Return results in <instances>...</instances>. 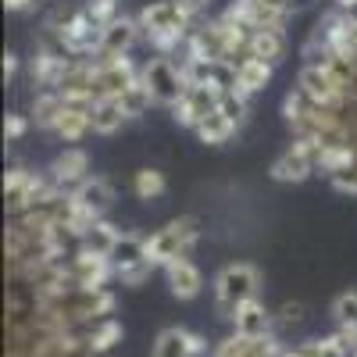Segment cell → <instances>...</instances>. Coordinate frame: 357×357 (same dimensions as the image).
<instances>
[{"instance_id": "cell-12", "label": "cell", "mask_w": 357, "mask_h": 357, "mask_svg": "<svg viewBox=\"0 0 357 357\" xmlns=\"http://www.w3.org/2000/svg\"><path fill=\"white\" fill-rule=\"evenodd\" d=\"M111 275H114V268H111L107 257H97L89 250H79V254L68 257V279L79 289H104Z\"/></svg>"}, {"instance_id": "cell-42", "label": "cell", "mask_w": 357, "mask_h": 357, "mask_svg": "<svg viewBox=\"0 0 357 357\" xmlns=\"http://www.w3.org/2000/svg\"><path fill=\"white\" fill-rule=\"evenodd\" d=\"M282 4H293V0H282Z\"/></svg>"}, {"instance_id": "cell-17", "label": "cell", "mask_w": 357, "mask_h": 357, "mask_svg": "<svg viewBox=\"0 0 357 357\" xmlns=\"http://www.w3.org/2000/svg\"><path fill=\"white\" fill-rule=\"evenodd\" d=\"M232 333L236 336H250V340H264V336H272V325H275V314L268 311L261 301H250L243 304L240 311H236L232 318Z\"/></svg>"}, {"instance_id": "cell-10", "label": "cell", "mask_w": 357, "mask_h": 357, "mask_svg": "<svg viewBox=\"0 0 357 357\" xmlns=\"http://www.w3.org/2000/svg\"><path fill=\"white\" fill-rule=\"evenodd\" d=\"M50 183L61 190V193H75L86 178H89V158L86 151H79V146H68V151H61L54 161H50Z\"/></svg>"}, {"instance_id": "cell-7", "label": "cell", "mask_w": 357, "mask_h": 357, "mask_svg": "<svg viewBox=\"0 0 357 357\" xmlns=\"http://www.w3.org/2000/svg\"><path fill=\"white\" fill-rule=\"evenodd\" d=\"M93 61H97V100H118L129 86L139 82V72H143L129 57H111V61L93 57Z\"/></svg>"}, {"instance_id": "cell-14", "label": "cell", "mask_w": 357, "mask_h": 357, "mask_svg": "<svg viewBox=\"0 0 357 357\" xmlns=\"http://www.w3.org/2000/svg\"><path fill=\"white\" fill-rule=\"evenodd\" d=\"M72 336L79 340V347L86 350V354H93V357H100V354H107L111 347H118L122 343V325H118L114 318H100V321H89V325H79V329H72Z\"/></svg>"}, {"instance_id": "cell-27", "label": "cell", "mask_w": 357, "mask_h": 357, "mask_svg": "<svg viewBox=\"0 0 357 357\" xmlns=\"http://www.w3.org/2000/svg\"><path fill=\"white\" fill-rule=\"evenodd\" d=\"M122 126H126V111H122V104H118V100H97L93 104V132L111 136V132H118Z\"/></svg>"}, {"instance_id": "cell-11", "label": "cell", "mask_w": 357, "mask_h": 357, "mask_svg": "<svg viewBox=\"0 0 357 357\" xmlns=\"http://www.w3.org/2000/svg\"><path fill=\"white\" fill-rule=\"evenodd\" d=\"M232 11L240 15L254 33H261V29H282L293 4H282V0H236Z\"/></svg>"}, {"instance_id": "cell-33", "label": "cell", "mask_w": 357, "mask_h": 357, "mask_svg": "<svg viewBox=\"0 0 357 357\" xmlns=\"http://www.w3.org/2000/svg\"><path fill=\"white\" fill-rule=\"evenodd\" d=\"M282 357H340V350H336L333 336H325V340H307V343H301V347H293V350H286Z\"/></svg>"}, {"instance_id": "cell-9", "label": "cell", "mask_w": 357, "mask_h": 357, "mask_svg": "<svg viewBox=\"0 0 357 357\" xmlns=\"http://www.w3.org/2000/svg\"><path fill=\"white\" fill-rule=\"evenodd\" d=\"M314 154H318L314 143L296 139L293 146H286V151L272 161V172H268V175H272L275 183H304L311 172H318L314 168Z\"/></svg>"}, {"instance_id": "cell-1", "label": "cell", "mask_w": 357, "mask_h": 357, "mask_svg": "<svg viewBox=\"0 0 357 357\" xmlns=\"http://www.w3.org/2000/svg\"><path fill=\"white\" fill-rule=\"evenodd\" d=\"M139 33L158 47L161 57H168L178 47L186 50V40L193 33V8L186 0H158L139 11Z\"/></svg>"}, {"instance_id": "cell-20", "label": "cell", "mask_w": 357, "mask_h": 357, "mask_svg": "<svg viewBox=\"0 0 357 357\" xmlns=\"http://www.w3.org/2000/svg\"><path fill=\"white\" fill-rule=\"evenodd\" d=\"M93 104L97 100H65V114L57 122V136L65 143H79L89 129H93Z\"/></svg>"}, {"instance_id": "cell-16", "label": "cell", "mask_w": 357, "mask_h": 357, "mask_svg": "<svg viewBox=\"0 0 357 357\" xmlns=\"http://www.w3.org/2000/svg\"><path fill=\"white\" fill-rule=\"evenodd\" d=\"M282 343L275 336H264V340H250V336H225L215 343V357H282Z\"/></svg>"}, {"instance_id": "cell-6", "label": "cell", "mask_w": 357, "mask_h": 357, "mask_svg": "<svg viewBox=\"0 0 357 357\" xmlns=\"http://www.w3.org/2000/svg\"><path fill=\"white\" fill-rule=\"evenodd\" d=\"M296 86H301L311 100H318V104H325V107H347V104H350V89H347L329 68H325V65H304Z\"/></svg>"}, {"instance_id": "cell-39", "label": "cell", "mask_w": 357, "mask_h": 357, "mask_svg": "<svg viewBox=\"0 0 357 357\" xmlns=\"http://www.w3.org/2000/svg\"><path fill=\"white\" fill-rule=\"evenodd\" d=\"M4 4H8V11H25V8H33L36 0H4Z\"/></svg>"}, {"instance_id": "cell-4", "label": "cell", "mask_w": 357, "mask_h": 357, "mask_svg": "<svg viewBox=\"0 0 357 357\" xmlns=\"http://www.w3.org/2000/svg\"><path fill=\"white\" fill-rule=\"evenodd\" d=\"M139 79H143V86H146V89H151L154 104H168V107H175L178 100L186 97V89H190L183 65H175L172 57H161V54H158V57H151V61L143 65Z\"/></svg>"}, {"instance_id": "cell-31", "label": "cell", "mask_w": 357, "mask_h": 357, "mask_svg": "<svg viewBox=\"0 0 357 357\" xmlns=\"http://www.w3.org/2000/svg\"><path fill=\"white\" fill-rule=\"evenodd\" d=\"M82 15L93 22V25H100V29H107L114 18H122L118 15V0H82Z\"/></svg>"}, {"instance_id": "cell-18", "label": "cell", "mask_w": 357, "mask_h": 357, "mask_svg": "<svg viewBox=\"0 0 357 357\" xmlns=\"http://www.w3.org/2000/svg\"><path fill=\"white\" fill-rule=\"evenodd\" d=\"M165 279H168L172 296H178V301H193V296H200V289H204V275L190 257H178V261L165 264Z\"/></svg>"}, {"instance_id": "cell-5", "label": "cell", "mask_w": 357, "mask_h": 357, "mask_svg": "<svg viewBox=\"0 0 357 357\" xmlns=\"http://www.w3.org/2000/svg\"><path fill=\"white\" fill-rule=\"evenodd\" d=\"M50 186H54L50 178H43V175H36V172H29V168H11V172L4 175V204H8L11 218L22 215L25 207H33Z\"/></svg>"}, {"instance_id": "cell-37", "label": "cell", "mask_w": 357, "mask_h": 357, "mask_svg": "<svg viewBox=\"0 0 357 357\" xmlns=\"http://www.w3.org/2000/svg\"><path fill=\"white\" fill-rule=\"evenodd\" d=\"M29 129V118L25 114H8V122H4V136L8 139H22Z\"/></svg>"}, {"instance_id": "cell-25", "label": "cell", "mask_w": 357, "mask_h": 357, "mask_svg": "<svg viewBox=\"0 0 357 357\" xmlns=\"http://www.w3.org/2000/svg\"><path fill=\"white\" fill-rule=\"evenodd\" d=\"M268 82H272V65L257 61V57H250V61H243L240 68H236V89H240L243 97L261 93Z\"/></svg>"}, {"instance_id": "cell-36", "label": "cell", "mask_w": 357, "mask_h": 357, "mask_svg": "<svg viewBox=\"0 0 357 357\" xmlns=\"http://www.w3.org/2000/svg\"><path fill=\"white\" fill-rule=\"evenodd\" d=\"M329 183L340 190V193H354L357 197V161L350 165V168H343V172H336L333 178H329Z\"/></svg>"}, {"instance_id": "cell-22", "label": "cell", "mask_w": 357, "mask_h": 357, "mask_svg": "<svg viewBox=\"0 0 357 357\" xmlns=\"http://www.w3.org/2000/svg\"><path fill=\"white\" fill-rule=\"evenodd\" d=\"M250 57L275 68L286 57V33L282 29H261V33H254L250 36Z\"/></svg>"}, {"instance_id": "cell-40", "label": "cell", "mask_w": 357, "mask_h": 357, "mask_svg": "<svg viewBox=\"0 0 357 357\" xmlns=\"http://www.w3.org/2000/svg\"><path fill=\"white\" fill-rule=\"evenodd\" d=\"M340 11H357V0H336Z\"/></svg>"}, {"instance_id": "cell-30", "label": "cell", "mask_w": 357, "mask_h": 357, "mask_svg": "<svg viewBox=\"0 0 357 357\" xmlns=\"http://www.w3.org/2000/svg\"><path fill=\"white\" fill-rule=\"evenodd\" d=\"M118 104H122V111H126V118H139V114H146V107L154 104V97H151V89L143 86V79L136 82V86H129L122 97H118Z\"/></svg>"}, {"instance_id": "cell-35", "label": "cell", "mask_w": 357, "mask_h": 357, "mask_svg": "<svg viewBox=\"0 0 357 357\" xmlns=\"http://www.w3.org/2000/svg\"><path fill=\"white\" fill-rule=\"evenodd\" d=\"M225 118H229V122L236 126V129H240V122H243V118H247V97L243 93H225L222 97V107H218Z\"/></svg>"}, {"instance_id": "cell-2", "label": "cell", "mask_w": 357, "mask_h": 357, "mask_svg": "<svg viewBox=\"0 0 357 357\" xmlns=\"http://www.w3.org/2000/svg\"><path fill=\"white\" fill-rule=\"evenodd\" d=\"M257 289H261V272L250 261H232L215 275V304H218V311L225 318H232L243 304L257 301Z\"/></svg>"}, {"instance_id": "cell-15", "label": "cell", "mask_w": 357, "mask_h": 357, "mask_svg": "<svg viewBox=\"0 0 357 357\" xmlns=\"http://www.w3.org/2000/svg\"><path fill=\"white\" fill-rule=\"evenodd\" d=\"M139 18H114L107 29H104V36H100V50L97 57L100 61H111V57H129V47L139 40Z\"/></svg>"}, {"instance_id": "cell-3", "label": "cell", "mask_w": 357, "mask_h": 357, "mask_svg": "<svg viewBox=\"0 0 357 357\" xmlns=\"http://www.w3.org/2000/svg\"><path fill=\"white\" fill-rule=\"evenodd\" d=\"M197 236H200V218L183 215V218L168 222L165 229H158L154 236H146V254H151L154 268H158V264L165 268V264H172V261H178V257H186L190 247L197 243Z\"/></svg>"}, {"instance_id": "cell-34", "label": "cell", "mask_w": 357, "mask_h": 357, "mask_svg": "<svg viewBox=\"0 0 357 357\" xmlns=\"http://www.w3.org/2000/svg\"><path fill=\"white\" fill-rule=\"evenodd\" d=\"M304 314H307V307H304L301 301H286V304H279V311H275V325H282V329H296V325L304 321Z\"/></svg>"}, {"instance_id": "cell-24", "label": "cell", "mask_w": 357, "mask_h": 357, "mask_svg": "<svg viewBox=\"0 0 357 357\" xmlns=\"http://www.w3.org/2000/svg\"><path fill=\"white\" fill-rule=\"evenodd\" d=\"M61 114H65V97L57 93V89H47V93H36L33 97V122L40 126V129H57V122H61Z\"/></svg>"}, {"instance_id": "cell-28", "label": "cell", "mask_w": 357, "mask_h": 357, "mask_svg": "<svg viewBox=\"0 0 357 357\" xmlns=\"http://www.w3.org/2000/svg\"><path fill=\"white\" fill-rule=\"evenodd\" d=\"M193 132L200 136V143H207V146H218V143H229V136L236 132V126L229 122V118H225L222 111H215L211 118H204V122H200Z\"/></svg>"}, {"instance_id": "cell-8", "label": "cell", "mask_w": 357, "mask_h": 357, "mask_svg": "<svg viewBox=\"0 0 357 357\" xmlns=\"http://www.w3.org/2000/svg\"><path fill=\"white\" fill-rule=\"evenodd\" d=\"M222 97L225 93H218L215 86H190L186 97L172 107V118L178 126H186V129H197L204 118H211L222 107Z\"/></svg>"}, {"instance_id": "cell-23", "label": "cell", "mask_w": 357, "mask_h": 357, "mask_svg": "<svg viewBox=\"0 0 357 357\" xmlns=\"http://www.w3.org/2000/svg\"><path fill=\"white\" fill-rule=\"evenodd\" d=\"M68 61H57V57L36 50V57H29V75H33V82L40 86V93H47V89H57V82H61Z\"/></svg>"}, {"instance_id": "cell-29", "label": "cell", "mask_w": 357, "mask_h": 357, "mask_svg": "<svg viewBox=\"0 0 357 357\" xmlns=\"http://www.w3.org/2000/svg\"><path fill=\"white\" fill-rule=\"evenodd\" d=\"M165 172H158V168H139L136 175H132V193L139 197V200H158L161 193H165Z\"/></svg>"}, {"instance_id": "cell-21", "label": "cell", "mask_w": 357, "mask_h": 357, "mask_svg": "<svg viewBox=\"0 0 357 357\" xmlns=\"http://www.w3.org/2000/svg\"><path fill=\"white\" fill-rule=\"evenodd\" d=\"M75 197V204L82 207L86 215H93V218H104V211L111 207V200H114V190H111V183L107 178H100V175H89L86 183L72 193Z\"/></svg>"}, {"instance_id": "cell-38", "label": "cell", "mask_w": 357, "mask_h": 357, "mask_svg": "<svg viewBox=\"0 0 357 357\" xmlns=\"http://www.w3.org/2000/svg\"><path fill=\"white\" fill-rule=\"evenodd\" d=\"M15 72H18V57L4 54V79H15Z\"/></svg>"}, {"instance_id": "cell-32", "label": "cell", "mask_w": 357, "mask_h": 357, "mask_svg": "<svg viewBox=\"0 0 357 357\" xmlns=\"http://www.w3.org/2000/svg\"><path fill=\"white\" fill-rule=\"evenodd\" d=\"M333 318L340 329L347 333H357V293H340L333 301Z\"/></svg>"}, {"instance_id": "cell-41", "label": "cell", "mask_w": 357, "mask_h": 357, "mask_svg": "<svg viewBox=\"0 0 357 357\" xmlns=\"http://www.w3.org/2000/svg\"><path fill=\"white\" fill-rule=\"evenodd\" d=\"M186 4H190V8H193V11H200V8H204V4H207V0H186Z\"/></svg>"}, {"instance_id": "cell-13", "label": "cell", "mask_w": 357, "mask_h": 357, "mask_svg": "<svg viewBox=\"0 0 357 357\" xmlns=\"http://www.w3.org/2000/svg\"><path fill=\"white\" fill-rule=\"evenodd\" d=\"M204 354H207V343L190 329H178V325L161 329L151 347V357H204Z\"/></svg>"}, {"instance_id": "cell-26", "label": "cell", "mask_w": 357, "mask_h": 357, "mask_svg": "<svg viewBox=\"0 0 357 357\" xmlns=\"http://www.w3.org/2000/svg\"><path fill=\"white\" fill-rule=\"evenodd\" d=\"M118 240H122V232H118L111 222L100 218L93 229L82 236V247L79 250H89V254H97V257H111V250L118 247Z\"/></svg>"}, {"instance_id": "cell-19", "label": "cell", "mask_w": 357, "mask_h": 357, "mask_svg": "<svg viewBox=\"0 0 357 357\" xmlns=\"http://www.w3.org/2000/svg\"><path fill=\"white\" fill-rule=\"evenodd\" d=\"M111 268H114V279L132 272V268H143V264H154L151 254H146V236H136V232H122L118 247L111 250Z\"/></svg>"}]
</instances>
